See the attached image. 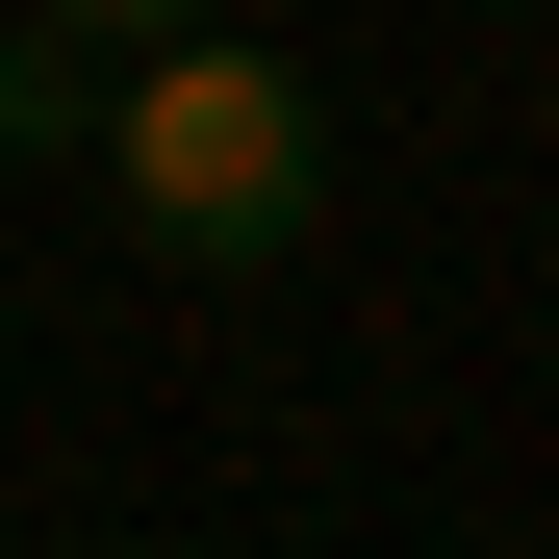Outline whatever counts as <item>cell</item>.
I'll list each match as a JSON object with an SVG mask.
<instances>
[{"mask_svg": "<svg viewBox=\"0 0 559 559\" xmlns=\"http://www.w3.org/2000/svg\"><path fill=\"white\" fill-rule=\"evenodd\" d=\"M103 559H128V534H103Z\"/></svg>", "mask_w": 559, "mask_h": 559, "instance_id": "4", "label": "cell"}, {"mask_svg": "<svg viewBox=\"0 0 559 559\" xmlns=\"http://www.w3.org/2000/svg\"><path fill=\"white\" fill-rule=\"evenodd\" d=\"M103 103H128V51H76V26L0 0V178H76V153H103Z\"/></svg>", "mask_w": 559, "mask_h": 559, "instance_id": "2", "label": "cell"}, {"mask_svg": "<svg viewBox=\"0 0 559 559\" xmlns=\"http://www.w3.org/2000/svg\"><path fill=\"white\" fill-rule=\"evenodd\" d=\"M26 26H76V51H178L204 0H26Z\"/></svg>", "mask_w": 559, "mask_h": 559, "instance_id": "3", "label": "cell"}, {"mask_svg": "<svg viewBox=\"0 0 559 559\" xmlns=\"http://www.w3.org/2000/svg\"><path fill=\"white\" fill-rule=\"evenodd\" d=\"M76 178H128V229L178 280H280L331 229V76L254 51V26H178V51H128V103H103Z\"/></svg>", "mask_w": 559, "mask_h": 559, "instance_id": "1", "label": "cell"}]
</instances>
